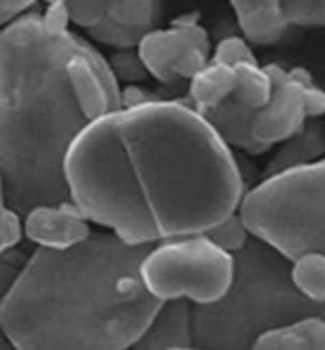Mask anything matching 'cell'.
<instances>
[{
	"label": "cell",
	"instance_id": "6da1fadb",
	"mask_svg": "<svg viewBox=\"0 0 325 350\" xmlns=\"http://www.w3.org/2000/svg\"><path fill=\"white\" fill-rule=\"evenodd\" d=\"M70 200L132 244L203 233L237 211L232 148L187 100L159 98L89 122L65 157Z\"/></svg>",
	"mask_w": 325,
	"mask_h": 350
},
{
	"label": "cell",
	"instance_id": "7a4b0ae2",
	"mask_svg": "<svg viewBox=\"0 0 325 350\" xmlns=\"http://www.w3.org/2000/svg\"><path fill=\"white\" fill-rule=\"evenodd\" d=\"M151 246L107 230L67 249L37 247L0 301V332L19 350L133 347L161 304L140 273Z\"/></svg>",
	"mask_w": 325,
	"mask_h": 350
},
{
	"label": "cell",
	"instance_id": "3957f363",
	"mask_svg": "<svg viewBox=\"0 0 325 350\" xmlns=\"http://www.w3.org/2000/svg\"><path fill=\"white\" fill-rule=\"evenodd\" d=\"M88 40L44 31L26 12L0 29V174L21 217L70 200L65 157L89 121L68 86L65 64Z\"/></svg>",
	"mask_w": 325,
	"mask_h": 350
},
{
	"label": "cell",
	"instance_id": "277c9868",
	"mask_svg": "<svg viewBox=\"0 0 325 350\" xmlns=\"http://www.w3.org/2000/svg\"><path fill=\"white\" fill-rule=\"evenodd\" d=\"M304 316L325 319V303L304 297L294 284L292 260L251 234L233 254L226 293L192 304L194 349H252L265 332Z\"/></svg>",
	"mask_w": 325,
	"mask_h": 350
},
{
	"label": "cell",
	"instance_id": "5b68a950",
	"mask_svg": "<svg viewBox=\"0 0 325 350\" xmlns=\"http://www.w3.org/2000/svg\"><path fill=\"white\" fill-rule=\"evenodd\" d=\"M238 214L252 237L289 260L325 254V156L263 176L246 189Z\"/></svg>",
	"mask_w": 325,
	"mask_h": 350
},
{
	"label": "cell",
	"instance_id": "8992f818",
	"mask_svg": "<svg viewBox=\"0 0 325 350\" xmlns=\"http://www.w3.org/2000/svg\"><path fill=\"white\" fill-rule=\"evenodd\" d=\"M144 287L157 299L184 298L208 304L226 293L233 274V255L205 233L154 243L140 265Z\"/></svg>",
	"mask_w": 325,
	"mask_h": 350
},
{
	"label": "cell",
	"instance_id": "52a82bcc",
	"mask_svg": "<svg viewBox=\"0 0 325 350\" xmlns=\"http://www.w3.org/2000/svg\"><path fill=\"white\" fill-rule=\"evenodd\" d=\"M265 70L272 79V94L251 118V135L262 154L286 142L308 119L325 114V92L307 70H286L278 64L265 65Z\"/></svg>",
	"mask_w": 325,
	"mask_h": 350
},
{
	"label": "cell",
	"instance_id": "ba28073f",
	"mask_svg": "<svg viewBox=\"0 0 325 350\" xmlns=\"http://www.w3.org/2000/svg\"><path fill=\"white\" fill-rule=\"evenodd\" d=\"M137 53L149 77L172 84L192 79L211 61V43L198 14L186 13L167 29H149L137 44Z\"/></svg>",
	"mask_w": 325,
	"mask_h": 350
},
{
	"label": "cell",
	"instance_id": "9c48e42d",
	"mask_svg": "<svg viewBox=\"0 0 325 350\" xmlns=\"http://www.w3.org/2000/svg\"><path fill=\"white\" fill-rule=\"evenodd\" d=\"M68 86L89 122L121 108V86L107 59L86 42L65 64Z\"/></svg>",
	"mask_w": 325,
	"mask_h": 350
},
{
	"label": "cell",
	"instance_id": "30bf717a",
	"mask_svg": "<svg viewBox=\"0 0 325 350\" xmlns=\"http://www.w3.org/2000/svg\"><path fill=\"white\" fill-rule=\"evenodd\" d=\"M23 217V234L37 247L67 249L92 233L91 221L72 200L38 204Z\"/></svg>",
	"mask_w": 325,
	"mask_h": 350
},
{
	"label": "cell",
	"instance_id": "8fae6325",
	"mask_svg": "<svg viewBox=\"0 0 325 350\" xmlns=\"http://www.w3.org/2000/svg\"><path fill=\"white\" fill-rule=\"evenodd\" d=\"M135 349H194L192 303L184 298L164 299L149 320Z\"/></svg>",
	"mask_w": 325,
	"mask_h": 350
},
{
	"label": "cell",
	"instance_id": "7c38bea8",
	"mask_svg": "<svg viewBox=\"0 0 325 350\" xmlns=\"http://www.w3.org/2000/svg\"><path fill=\"white\" fill-rule=\"evenodd\" d=\"M243 37L254 44H273L286 35L291 24L281 0H229Z\"/></svg>",
	"mask_w": 325,
	"mask_h": 350
},
{
	"label": "cell",
	"instance_id": "4fadbf2b",
	"mask_svg": "<svg viewBox=\"0 0 325 350\" xmlns=\"http://www.w3.org/2000/svg\"><path fill=\"white\" fill-rule=\"evenodd\" d=\"M279 144L281 148L270 159L263 176L322 159L325 156V122L316 118L308 119L298 132Z\"/></svg>",
	"mask_w": 325,
	"mask_h": 350
},
{
	"label": "cell",
	"instance_id": "5bb4252c",
	"mask_svg": "<svg viewBox=\"0 0 325 350\" xmlns=\"http://www.w3.org/2000/svg\"><path fill=\"white\" fill-rule=\"evenodd\" d=\"M256 350H325V319L304 316L268 329L254 342Z\"/></svg>",
	"mask_w": 325,
	"mask_h": 350
},
{
	"label": "cell",
	"instance_id": "9a60e30c",
	"mask_svg": "<svg viewBox=\"0 0 325 350\" xmlns=\"http://www.w3.org/2000/svg\"><path fill=\"white\" fill-rule=\"evenodd\" d=\"M187 103L200 114L216 108L232 97L235 70L226 64L209 61L192 79H189Z\"/></svg>",
	"mask_w": 325,
	"mask_h": 350
},
{
	"label": "cell",
	"instance_id": "2e32d148",
	"mask_svg": "<svg viewBox=\"0 0 325 350\" xmlns=\"http://www.w3.org/2000/svg\"><path fill=\"white\" fill-rule=\"evenodd\" d=\"M251 111L239 107L232 97L226 102L218 105L216 108L203 113L202 116L211 124L219 137L226 142L230 148H238L248 152L249 156H259L262 154L259 146L254 142L251 135Z\"/></svg>",
	"mask_w": 325,
	"mask_h": 350
},
{
	"label": "cell",
	"instance_id": "e0dca14e",
	"mask_svg": "<svg viewBox=\"0 0 325 350\" xmlns=\"http://www.w3.org/2000/svg\"><path fill=\"white\" fill-rule=\"evenodd\" d=\"M235 88L232 98L239 107L248 111L256 113L257 109L268 102L272 94V79H270L265 67L259 62H243L233 67Z\"/></svg>",
	"mask_w": 325,
	"mask_h": 350
},
{
	"label": "cell",
	"instance_id": "ac0fdd59",
	"mask_svg": "<svg viewBox=\"0 0 325 350\" xmlns=\"http://www.w3.org/2000/svg\"><path fill=\"white\" fill-rule=\"evenodd\" d=\"M295 287L316 303H325V254L307 252L292 260Z\"/></svg>",
	"mask_w": 325,
	"mask_h": 350
},
{
	"label": "cell",
	"instance_id": "d6986e66",
	"mask_svg": "<svg viewBox=\"0 0 325 350\" xmlns=\"http://www.w3.org/2000/svg\"><path fill=\"white\" fill-rule=\"evenodd\" d=\"M159 16V0H112L108 18L129 27L149 31Z\"/></svg>",
	"mask_w": 325,
	"mask_h": 350
},
{
	"label": "cell",
	"instance_id": "ffe728a7",
	"mask_svg": "<svg viewBox=\"0 0 325 350\" xmlns=\"http://www.w3.org/2000/svg\"><path fill=\"white\" fill-rule=\"evenodd\" d=\"M203 233L207 234L216 246L232 255L235 252H238L239 249L246 244L249 237H251L246 224L243 222L242 216L238 214V209L237 211L230 213L229 216L221 219L219 222L211 225V227L205 230Z\"/></svg>",
	"mask_w": 325,
	"mask_h": 350
},
{
	"label": "cell",
	"instance_id": "44dd1931",
	"mask_svg": "<svg viewBox=\"0 0 325 350\" xmlns=\"http://www.w3.org/2000/svg\"><path fill=\"white\" fill-rule=\"evenodd\" d=\"M86 31L89 37L96 40V42L107 44V46H112L114 49L137 48L140 40L148 32L144 29L124 26V24L113 21L108 16L103 18L96 26L86 29Z\"/></svg>",
	"mask_w": 325,
	"mask_h": 350
},
{
	"label": "cell",
	"instance_id": "7402d4cb",
	"mask_svg": "<svg viewBox=\"0 0 325 350\" xmlns=\"http://www.w3.org/2000/svg\"><path fill=\"white\" fill-rule=\"evenodd\" d=\"M109 68L119 83L138 84L149 77L146 67L138 56L137 48L116 49V53L109 57Z\"/></svg>",
	"mask_w": 325,
	"mask_h": 350
},
{
	"label": "cell",
	"instance_id": "603a6c76",
	"mask_svg": "<svg viewBox=\"0 0 325 350\" xmlns=\"http://www.w3.org/2000/svg\"><path fill=\"white\" fill-rule=\"evenodd\" d=\"M289 24L325 27V0H281Z\"/></svg>",
	"mask_w": 325,
	"mask_h": 350
},
{
	"label": "cell",
	"instance_id": "cb8c5ba5",
	"mask_svg": "<svg viewBox=\"0 0 325 350\" xmlns=\"http://www.w3.org/2000/svg\"><path fill=\"white\" fill-rule=\"evenodd\" d=\"M23 238L21 214L10 206L0 174V252L18 246Z\"/></svg>",
	"mask_w": 325,
	"mask_h": 350
},
{
	"label": "cell",
	"instance_id": "d4e9b609",
	"mask_svg": "<svg viewBox=\"0 0 325 350\" xmlns=\"http://www.w3.org/2000/svg\"><path fill=\"white\" fill-rule=\"evenodd\" d=\"M211 61L235 67L243 62H257V59L246 38L232 35V37L222 38L216 44V48L211 51Z\"/></svg>",
	"mask_w": 325,
	"mask_h": 350
},
{
	"label": "cell",
	"instance_id": "484cf974",
	"mask_svg": "<svg viewBox=\"0 0 325 350\" xmlns=\"http://www.w3.org/2000/svg\"><path fill=\"white\" fill-rule=\"evenodd\" d=\"M67 5L72 23L89 29L108 16L112 0H67Z\"/></svg>",
	"mask_w": 325,
	"mask_h": 350
},
{
	"label": "cell",
	"instance_id": "4316f807",
	"mask_svg": "<svg viewBox=\"0 0 325 350\" xmlns=\"http://www.w3.org/2000/svg\"><path fill=\"white\" fill-rule=\"evenodd\" d=\"M27 257L29 255L23 252L21 249H18V246L0 252V301L8 293V290L12 288L13 282L16 281Z\"/></svg>",
	"mask_w": 325,
	"mask_h": 350
},
{
	"label": "cell",
	"instance_id": "83f0119b",
	"mask_svg": "<svg viewBox=\"0 0 325 350\" xmlns=\"http://www.w3.org/2000/svg\"><path fill=\"white\" fill-rule=\"evenodd\" d=\"M40 19L44 31L53 35H62L70 32V23H72V16H70V10L67 2L59 3H49L44 7V12L40 13Z\"/></svg>",
	"mask_w": 325,
	"mask_h": 350
},
{
	"label": "cell",
	"instance_id": "f1b7e54d",
	"mask_svg": "<svg viewBox=\"0 0 325 350\" xmlns=\"http://www.w3.org/2000/svg\"><path fill=\"white\" fill-rule=\"evenodd\" d=\"M164 98L159 94L144 89L138 84H127L126 88L121 89V107L130 108V107H138V105L154 102V100Z\"/></svg>",
	"mask_w": 325,
	"mask_h": 350
},
{
	"label": "cell",
	"instance_id": "f546056e",
	"mask_svg": "<svg viewBox=\"0 0 325 350\" xmlns=\"http://www.w3.org/2000/svg\"><path fill=\"white\" fill-rule=\"evenodd\" d=\"M37 0H0V13L16 18L19 14L29 12V8Z\"/></svg>",
	"mask_w": 325,
	"mask_h": 350
},
{
	"label": "cell",
	"instance_id": "4dcf8cb0",
	"mask_svg": "<svg viewBox=\"0 0 325 350\" xmlns=\"http://www.w3.org/2000/svg\"><path fill=\"white\" fill-rule=\"evenodd\" d=\"M12 19H14V18L13 16H8V14L0 13V29H2L3 26H7V24L12 21Z\"/></svg>",
	"mask_w": 325,
	"mask_h": 350
},
{
	"label": "cell",
	"instance_id": "1f68e13d",
	"mask_svg": "<svg viewBox=\"0 0 325 350\" xmlns=\"http://www.w3.org/2000/svg\"><path fill=\"white\" fill-rule=\"evenodd\" d=\"M44 3L49 5V3H59V2H67V0H43Z\"/></svg>",
	"mask_w": 325,
	"mask_h": 350
}]
</instances>
